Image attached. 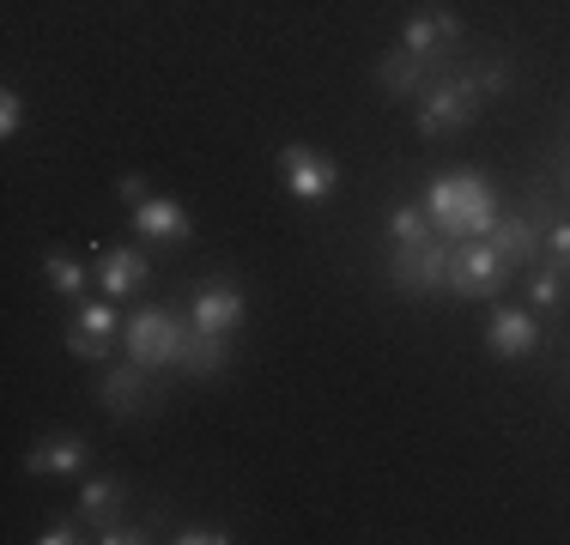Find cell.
<instances>
[{"label": "cell", "instance_id": "obj_9", "mask_svg": "<svg viewBox=\"0 0 570 545\" xmlns=\"http://www.w3.org/2000/svg\"><path fill=\"white\" fill-rule=\"evenodd\" d=\"M98 406H104V413H116V418L153 413V406H158L153 370H146V364H134V358H121L116 370H110V376L98 382Z\"/></svg>", "mask_w": 570, "mask_h": 545}, {"label": "cell", "instance_id": "obj_8", "mask_svg": "<svg viewBox=\"0 0 570 545\" xmlns=\"http://www.w3.org/2000/svg\"><path fill=\"white\" fill-rule=\"evenodd\" d=\"M547 218H552V200H540L534 212H504L492 225V249L515 267H534L540 261V242H547Z\"/></svg>", "mask_w": 570, "mask_h": 545}, {"label": "cell", "instance_id": "obj_10", "mask_svg": "<svg viewBox=\"0 0 570 545\" xmlns=\"http://www.w3.org/2000/svg\"><path fill=\"white\" fill-rule=\"evenodd\" d=\"M455 61H431V54H413V49H389L376 61V91L383 98H419L438 73H450Z\"/></svg>", "mask_w": 570, "mask_h": 545}, {"label": "cell", "instance_id": "obj_25", "mask_svg": "<svg viewBox=\"0 0 570 545\" xmlns=\"http://www.w3.org/2000/svg\"><path fill=\"white\" fill-rule=\"evenodd\" d=\"M510 61H480V91H485V98H504V91H510Z\"/></svg>", "mask_w": 570, "mask_h": 545}, {"label": "cell", "instance_id": "obj_24", "mask_svg": "<svg viewBox=\"0 0 570 545\" xmlns=\"http://www.w3.org/2000/svg\"><path fill=\"white\" fill-rule=\"evenodd\" d=\"M19 121H24V103L12 86H0V140H19Z\"/></svg>", "mask_w": 570, "mask_h": 545}, {"label": "cell", "instance_id": "obj_3", "mask_svg": "<svg viewBox=\"0 0 570 545\" xmlns=\"http://www.w3.org/2000/svg\"><path fill=\"white\" fill-rule=\"evenodd\" d=\"M183 339H188V321L176 316V309H134L128 327H121V351H128L134 364H146V370H176V358H183Z\"/></svg>", "mask_w": 570, "mask_h": 545}, {"label": "cell", "instance_id": "obj_22", "mask_svg": "<svg viewBox=\"0 0 570 545\" xmlns=\"http://www.w3.org/2000/svg\"><path fill=\"white\" fill-rule=\"evenodd\" d=\"M91 539H98V545H146L153 534H146L140 522H121V515H110V522L91 527Z\"/></svg>", "mask_w": 570, "mask_h": 545}, {"label": "cell", "instance_id": "obj_5", "mask_svg": "<svg viewBox=\"0 0 570 545\" xmlns=\"http://www.w3.org/2000/svg\"><path fill=\"white\" fill-rule=\"evenodd\" d=\"M279 182L297 207H328V200L341 195V164L322 158L316 146H304V140H285L279 146Z\"/></svg>", "mask_w": 570, "mask_h": 545}, {"label": "cell", "instance_id": "obj_2", "mask_svg": "<svg viewBox=\"0 0 570 545\" xmlns=\"http://www.w3.org/2000/svg\"><path fill=\"white\" fill-rule=\"evenodd\" d=\"M485 103H492V98L480 91V67H473V73L450 67V73H438L425 91H419L413 121H419V133H425V140H443V133H461V128H468V121L480 116Z\"/></svg>", "mask_w": 570, "mask_h": 545}, {"label": "cell", "instance_id": "obj_15", "mask_svg": "<svg viewBox=\"0 0 570 545\" xmlns=\"http://www.w3.org/2000/svg\"><path fill=\"white\" fill-rule=\"evenodd\" d=\"M146 279H153V261L140 249H104L98 255V291L110 304H128L134 291H146Z\"/></svg>", "mask_w": 570, "mask_h": 545}, {"label": "cell", "instance_id": "obj_1", "mask_svg": "<svg viewBox=\"0 0 570 545\" xmlns=\"http://www.w3.org/2000/svg\"><path fill=\"white\" fill-rule=\"evenodd\" d=\"M425 212H431V225H438L450 242L492 237V225L504 218L498 212L492 176H480V170H443L438 182L425 188Z\"/></svg>", "mask_w": 570, "mask_h": 545}, {"label": "cell", "instance_id": "obj_16", "mask_svg": "<svg viewBox=\"0 0 570 545\" xmlns=\"http://www.w3.org/2000/svg\"><path fill=\"white\" fill-rule=\"evenodd\" d=\"M230 364V339H213V334H195V321H188V339H183V358H176V370L188 382H213Z\"/></svg>", "mask_w": 570, "mask_h": 545}, {"label": "cell", "instance_id": "obj_21", "mask_svg": "<svg viewBox=\"0 0 570 545\" xmlns=\"http://www.w3.org/2000/svg\"><path fill=\"white\" fill-rule=\"evenodd\" d=\"M237 534L230 527H219V522H176L170 527V545H230Z\"/></svg>", "mask_w": 570, "mask_h": 545}, {"label": "cell", "instance_id": "obj_23", "mask_svg": "<svg viewBox=\"0 0 570 545\" xmlns=\"http://www.w3.org/2000/svg\"><path fill=\"white\" fill-rule=\"evenodd\" d=\"M86 534H91V527L79 522V509H73V515H56V522H49L43 534H37V545H79Z\"/></svg>", "mask_w": 570, "mask_h": 545}, {"label": "cell", "instance_id": "obj_12", "mask_svg": "<svg viewBox=\"0 0 570 545\" xmlns=\"http://www.w3.org/2000/svg\"><path fill=\"white\" fill-rule=\"evenodd\" d=\"M86 467H91V443L79 430H56L24 455V473H31V479H79Z\"/></svg>", "mask_w": 570, "mask_h": 545}, {"label": "cell", "instance_id": "obj_11", "mask_svg": "<svg viewBox=\"0 0 570 545\" xmlns=\"http://www.w3.org/2000/svg\"><path fill=\"white\" fill-rule=\"evenodd\" d=\"M110 346H116L110 297H104V304H73V316H67V351H73L79 364H98V358H110Z\"/></svg>", "mask_w": 570, "mask_h": 545}, {"label": "cell", "instance_id": "obj_20", "mask_svg": "<svg viewBox=\"0 0 570 545\" xmlns=\"http://www.w3.org/2000/svg\"><path fill=\"white\" fill-rule=\"evenodd\" d=\"M540 261L559 267L564 279H570V218H559V212L547 218V242H540Z\"/></svg>", "mask_w": 570, "mask_h": 545}, {"label": "cell", "instance_id": "obj_26", "mask_svg": "<svg viewBox=\"0 0 570 545\" xmlns=\"http://www.w3.org/2000/svg\"><path fill=\"white\" fill-rule=\"evenodd\" d=\"M116 195H121V207H140V200L153 195V188H146V176H134V170H128V176H116Z\"/></svg>", "mask_w": 570, "mask_h": 545}, {"label": "cell", "instance_id": "obj_19", "mask_svg": "<svg viewBox=\"0 0 570 545\" xmlns=\"http://www.w3.org/2000/svg\"><path fill=\"white\" fill-rule=\"evenodd\" d=\"M43 272H49V285H56L67 304H86V261H73L67 249H49L43 255Z\"/></svg>", "mask_w": 570, "mask_h": 545}, {"label": "cell", "instance_id": "obj_7", "mask_svg": "<svg viewBox=\"0 0 570 545\" xmlns=\"http://www.w3.org/2000/svg\"><path fill=\"white\" fill-rule=\"evenodd\" d=\"M243 316H249V297H243L237 279H200L195 297H188V321H195V334L237 339Z\"/></svg>", "mask_w": 570, "mask_h": 545}, {"label": "cell", "instance_id": "obj_27", "mask_svg": "<svg viewBox=\"0 0 570 545\" xmlns=\"http://www.w3.org/2000/svg\"><path fill=\"white\" fill-rule=\"evenodd\" d=\"M564 195H570V164H564Z\"/></svg>", "mask_w": 570, "mask_h": 545}, {"label": "cell", "instance_id": "obj_4", "mask_svg": "<svg viewBox=\"0 0 570 545\" xmlns=\"http://www.w3.org/2000/svg\"><path fill=\"white\" fill-rule=\"evenodd\" d=\"M389 285H395L401 297H438V291H450V237L389 242Z\"/></svg>", "mask_w": 570, "mask_h": 545}, {"label": "cell", "instance_id": "obj_6", "mask_svg": "<svg viewBox=\"0 0 570 545\" xmlns=\"http://www.w3.org/2000/svg\"><path fill=\"white\" fill-rule=\"evenodd\" d=\"M510 279V261L492 249V237L473 242H450V297H468V304H485L498 297Z\"/></svg>", "mask_w": 570, "mask_h": 545}, {"label": "cell", "instance_id": "obj_17", "mask_svg": "<svg viewBox=\"0 0 570 545\" xmlns=\"http://www.w3.org/2000/svg\"><path fill=\"white\" fill-rule=\"evenodd\" d=\"M73 509H79V522H86V527H98V522H110V515H121V479H104V473H98V479H86V485H79V503H73Z\"/></svg>", "mask_w": 570, "mask_h": 545}, {"label": "cell", "instance_id": "obj_14", "mask_svg": "<svg viewBox=\"0 0 570 545\" xmlns=\"http://www.w3.org/2000/svg\"><path fill=\"white\" fill-rule=\"evenodd\" d=\"M128 218H134V237L158 242V249H176V242L195 237V218L176 207V200H165V195H146L140 207H128Z\"/></svg>", "mask_w": 570, "mask_h": 545}, {"label": "cell", "instance_id": "obj_13", "mask_svg": "<svg viewBox=\"0 0 570 545\" xmlns=\"http://www.w3.org/2000/svg\"><path fill=\"white\" fill-rule=\"evenodd\" d=\"M485 346H492V358H534L540 351V316L534 309H522V304H498L492 309V327H485Z\"/></svg>", "mask_w": 570, "mask_h": 545}, {"label": "cell", "instance_id": "obj_18", "mask_svg": "<svg viewBox=\"0 0 570 545\" xmlns=\"http://www.w3.org/2000/svg\"><path fill=\"white\" fill-rule=\"evenodd\" d=\"M522 297H528V309H534V316H552V309H559V297H564V272L547 267V261H534V267H528Z\"/></svg>", "mask_w": 570, "mask_h": 545}]
</instances>
